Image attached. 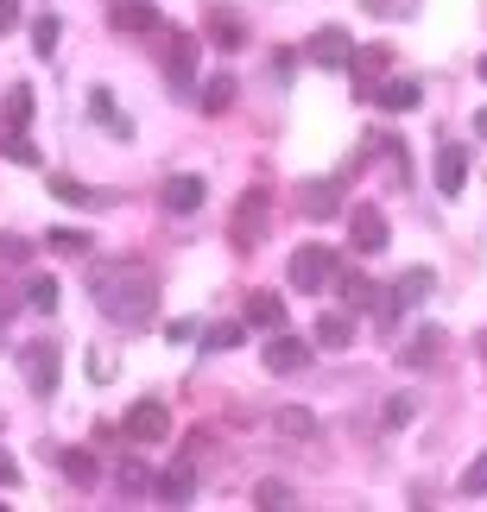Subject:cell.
Returning <instances> with one entry per match:
<instances>
[{"label":"cell","mask_w":487,"mask_h":512,"mask_svg":"<svg viewBox=\"0 0 487 512\" xmlns=\"http://www.w3.org/2000/svg\"><path fill=\"white\" fill-rule=\"evenodd\" d=\"M95 304H102V317L108 323H127V329H146L152 323V310H159V279L140 266V260H108V266H95Z\"/></svg>","instance_id":"cell-1"},{"label":"cell","mask_w":487,"mask_h":512,"mask_svg":"<svg viewBox=\"0 0 487 512\" xmlns=\"http://www.w3.org/2000/svg\"><path fill=\"white\" fill-rule=\"evenodd\" d=\"M266 228H272V196L253 184L241 203H235V215H228V234H235V247H241V253H253V247L266 241Z\"/></svg>","instance_id":"cell-2"},{"label":"cell","mask_w":487,"mask_h":512,"mask_svg":"<svg viewBox=\"0 0 487 512\" xmlns=\"http://www.w3.org/2000/svg\"><path fill=\"white\" fill-rule=\"evenodd\" d=\"M336 272H342V260L329 247H298L291 253V291H310V298H317V291L336 285Z\"/></svg>","instance_id":"cell-3"},{"label":"cell","mask_w":487,"mask_h":512,"mask_svg":"<svg viewBox=\"0 0 487 512\" xmlns=\"http://www.w3.org/2000/svg\"><path fill=\"white\" fill-rule=\"evenodd\" d=\"M304 57H310L317 70H348V64H355V38H348L342 26H323V32H310Z\"/></svg>","instance_id":"cell-4"},{"label":"cell","mask_w":487,"mask_h":512,"mask_svg":"<svg viewBox=\"0 0 487 512\" xmlns=\"http://www.w3.org/2000/svg\"><path fill=\"white\" fill-rule=\"evenodd\" d=\"M348 241H355V253H380L386 241H393L380 203H355V209H348Z\"/></svg>","instance_id":"cell-5"},{"label":"cell","mask_w":487,"mask_h":512,"mask_svg":"<svg viewBox=\"0 0 487 512\" xmlns=\"http://www.w3.org/2000/svg\"><path fill=\"white\" fill-rule=\"evenodd\" d=\"M336 209H342V177H304V184H298V215L329 222Z\"/></svg>","instance_id":"cell-6"},{"label":"cell","mask_w":487,"mask_h":512,"mask_svg":"<svg viewBox=\"0 0 487 512\" xmlns=\"http://www.w3.org/2000/svg\"><path fill=\"white\" fill-rule=\"evenodd\" d=\"M19 373H26V386L38 392V399H51L57 392V342H32L26 354H19Z\"/></svg>","instance_id":"cell-7"},{"label":"cell","mask_w":487,"mask_h":512,"mask_svg":"<svg viewBox=\"0 0 487 512\" xmlns=\"http://www.w3.org/2000/svg\"><path fill=\"white\" fill-rule=\"evenodd\" d=\"M165 76H171V89H178V95L197 89V32H178V38H171V51H165Z\"/></svg>","instance_id":"cell-8"},{"label":"cell","mask_w":487,"mask_h":512,"mask_svg":"<svg viewBox=\"0 0 487 512\" xmlns=\"http://www.w3.org/2000/svg\"><path fill=\"white\" fill-rule=\"evenodd\" d=\"M108 26L127 32V38H146V32H159L165 19H159V7H152V0H114V7H108Z\"/></svg>","instance_id":"cell-9"},{"label":"cell","mask_w":487,"mask_h":512,"mask_svg":"<svg viewBox=\"0 0 487 512\" xmlns=\"http://www.w3.org/2000/svg\"><path fill=\"white\" fill-rule=\"evenodd\" d=\"M127 437H133V443H165V437H171V411H165L159 399H140V405L127 411Z\"/></svg>","instance_id":"cell-10"},{"label":"cell","mask_w":487,"mask_h":512,"mask_svg":"<svg viewBox=\"0 0 487 512\" xmlns=\"http://www.w3.org/2000/svg\"><path fill=\"white\" fill-rule=\"evenodd\" d=\"M266 367H272V373H304V367H310V342L285 336V329H272V342H266Z\"/></svg>","instance_id":"cell-11"},{"label":"cell","mask_w":487,"mask_h":512,"mask_svg":"<svg viewBox=\"0 0 487 512\" xmlns=\"http://www.w3.org/2000/svg\"><path fill=\"white\" fill-rule=\"evenodd\" d=\"M152 500H165V506H190V500H197V468H190V462L165 468V475L152 481Z\"/></svg>","instance_id":"cell-12"},{"label":"cell","mask_w":487,"mask_h":512,"mask_svg":"<svg viewBox=\"0 0 487 512\" xmlns=\"http://www.w3.org/2000/svg\"><path fill=\"white\" fill-rule=\"evenodd\" d=\"M203 196H209V190H203V177H190V171H184V177H171V184L159 190V203H165L171 215H197V209H203Z\"/></svg>","instance_id":"cell-13"},{"label":"cell","mask_w":487,"mask_h":512,"mask_svg":"<svg viewBox=\"0 0 487 512\" xmlns=\"http://www.w3.org/2000/svg\"><path fill=\"white\" fill-rule=\"evenodd\" d=\"M374 102H380L386 114H412V108L424 102V83H412V76H393V83L374 89Z\"/></svg>","instance_id":"cell-14"},{"label":"cell","mask_w":487,"mask_h":512,"mask_svg":"<svg viewBox=\"0 0 487 512\" xmlns=\"http://www.w3.org/2000/svg\"><path fill=\"white\" fill-rule=\"evenodd\" d=\"M437 354H443V329H418V336L399 348V367L424 373V367H437Z\"/></svg>","instance_id":"cell-15"},{"label":"cell","mask_w":487,"mask_h":512,"mask_svg":"<svg viewBox=\"0 0 487 512\" xmlns=\"http://www.w3.org/2000/svg\"><path fill=\"white\" fill-rule=\"evenodd\" d=\"M462 184H469V152H462V146H443L437 152V190L443 196H462Z\"/></svg>","instance_id":"cell-16"},{"label":"cell","mask_w":487,"mask_h":512,"mask_svg":"<svg viewBox=\"0 0 487 512\" xmlns=\"http://www.w3.org/2000/svg\"><path fill=\"white\" fill-rule=\"evenodd\" d=\"M89 121H102L114 140H133V121H127L121 108H114V95H108V89H89Z\"/></svg>","instance_id":"cell-17"},{"label":"cell","mask_w":487,"mask_h":512,"mask_svg":"<svg viewBox=\"0 0 487 512\" xmlns=\"http://www.w3.org/2000/svg\"><path fill=\"white\" fill-rule=\"evenodd\" d=\"M431 291H437V272H431V266H412V272L393 285V298H399V310H418Z\"/></svg>","instance_id":"cell-18"},{"label":"cell","mask_w":487,"mask_h":512,"mask_svg":"<svg viewBox=\"0 0 487 512\" xmlns=\"http://www.w3.org/2000/svg\"><path fill=\"white\" fill-rule=\"evenodd\" d=\"M310 342L336 354V348H348V342H355V323H348L342 310H323V317H317V329H310Z\"/></svg>","instance_id":"cell-19"},{"label":"cell","mask_w":487,"mask_h":512,"mask_svg":"<svg viewBox=\"0 0 487 512\" xmlns=\"http://www.w3.org/2000/svg\"><path fill=\"white\" fill-rule=\"evenodd\" d=\"M336 285H342V304L348 310H380V298H386V291L374 279H361V272H336Z\"/></svg>","instance_id":"cell-20"},{"label":"cell","mask_w":487,"mask_h":512,"mask_svg":"<svg viewBox=\"0 0 487 512\" xmlns=\"http://www.w3.org/2000/svg\"><path fill=\"white\" fill-rule=\"evenodd\" d=\"M386 64H393V51H386V45H367V51H355V64H348V70H355V83L374 95L380 76H386Z\"/></svg>","instance_id":"cell-21"},{"label":"cell","mask_w":487,"mask_h":512,"mask_svg":"<svg viewBox=\"0 0 487 512\" xmlns=\"http://www.w3.org/2000/svg\"><path fill=\"white\" fill-rule=\"evenodd\" d=\"M272 430L291 437V443H310V437H317V418H310L304 405H279V411H272Z\"/></svg>","instance_id":"cell-22"},{"label":"cell","mask_w":487,"mask_h":512,"mask_svg":"<svg viewBox=\"0 0 487 512\" xmlns=\"http://www.w3.org/2000/svg\"><path fill=\"white\" fill-rule=\"evenodd\" d=\"M209 45H222V51H241L247 45V26H241V13H209Z\"/></svg>","instance_id":"cell-23"},{"label":"cell","mask_w":487,"mask_h":512,"mask_svg":"<svg viewBox=\"0 0 487 512\" xmlns=\"http://www.w3.org/2000/svg\"><path fill=\"white\" fill-rule=\"evenodd\" d=\"M235 95H241L235 76H209V83L197 89V108H203V114H228V108H235Z\"/></svg>","instance_id":"cell-24"},{"label":"cell","mask_w":487,"mask_h":512,"mask_svg":"<svg viewBox=\"0 0 487 512\" xmlns=\"http://www.w3.org/2000/svg\"><path fill=\"white\" fill-rule=\"evenodd\" d=\"M247 323L253 329H285V304L272 298V291H253V298H247Z\"/></svg>","instance_id":"cell-25"},{"label":"cell","mask_w":487,"mask_h":512,"mask_svg":"<svg viewBox=\"0 0 487 512\" xmlns=\"http://www.w3.org/2000/svg\"><path fill=\"white\" fill-rule=\"evenodd\" d=\"M19 298H26V304L38 310V317H51V310H57V279H51V272H32Z\"/></svg>","instance_id":"cell-26"},{"label":"cell","mask_w":487,"mask_h":512,"mask_svg":"<svg viewBox=\"0 0 487 512\" xmlns=\"http://www.w3.org/2000/svg\"><path fill=\"white\" fill-rule=\"evenodd\" d=\"M57 468H64V481H76V487H95V475H102L89 449H64V456H57Z\"/></svg>","instance_id":"cell-27"},{"label":"cell","mask_w":487,"mask_h":512,"mask_svg":"<svg viewBox=\"0 0 487 512\" xmlns=\"http://www.w3.org/2000/svg\"><path fill=\"white\" fill-rule=\"evenodd\" d=\"M0 159H13V165H38V146L26 140V133H19V127H7V133H0Z\"/></svg>","instance_id":"cell-28"},{"label":"cell","mask_w":487,"mask_h":512,"mask_svg":"<svg viewBox=\"0 0 487 512\" xmlns=\"http://www.w3.org/2000/svg\"><path fill=\"white\" fill-rule=\"evenodd\" d=\"M45 247H51V253H64V260H76V253H89L95 241H89L83 228H51V234H45Z\"/></svg>","instance_id":"cell-29"},{"label":"cell","mask_w":487,"mask_h":512,"mask_svg":"<svg viewBox=\"0 0 487 512\" xmlns=\"http://www.w3.org/2000/svg\"><path fill=\"white\" fill-rule=\"evenodd\" d=\"M247 336V323H216V329H203V354H228V348H241Z\"/></svg>","instance_id":"cell-30"},{"label":"cell","mask_w":487,"mask_h":512,"mask_svg":"<svg viewBox=\"0 0 487 512\" xmlns=\"http://www.w3.org/2000/svg\"><path fill=\"white\" fill-rule=\"evenodd\" d=\"M114 481H121V494H152V481H159V475H152L146 462H121V468H114Z\"/></svg>","instance_id":"cell-31"},{"label":"cell","mask_w":487,"mask_h":512,"mask_svg":"<svg viewBox=\"0 0 487 512\" xmlns=\"http://www.w3.org/2000/svg\"><path fill=\"white\" fill-rule=\"evenodd\" d=\"M32 108H38V102H32V89H26V83H13V89H7V127H26V121H32Z\"/></svg>","instance_id":"cell-32"},{"label":"cell","mask_w":487,"mask_h":512,"mask_svg":"<svg viewBox=\"0 0 487 512\" xmlns=\"http://www.w3.org/2000/svg\"><path fill=\"white\" fill-rule=\"evenodd\" d=\"M462 500H487V449L462 468Z\"/></svg>","instance_id":"cell-33"},{"label":"cell","mask_w":487,"mask_h":512,"mask_svg":"<svg viewBox=\"0 0 487 512\" xmlns=\"http://www.w3.org/2000/svg\"><path fill=\"white\" fill-rule=\"evenodd\" d=\"M412 418H418V399L412 392H393V399H386V430H405Z\"/></svg>","instance_id":"cell-34"},{"label":"cell","mask_w":487,"mask_h":512,"mask_svg":"<svg viewBox=\"0 0 487 512\" xmlns=\"http://www.w3.org/2000/svg\"><path fill=\"white\" fill-rule=\"evenodd\" d=\"M57 38H64V26H57L51 13H45V19H32V51H38V57H51V51H57Z\"/></svg>","instance_id":"cell-35"},{"label":"cell","mask_w":487,"mask_h":512,"mask_svg":"<svg viewBox=\"0 0 487 512\" xmlns=\"http://www.w3.org/2000/svg\"><path fill=\"white\" fill-rule=\"evenodd\" d=\"M51 196L57 203H102V196H95L89 184H76V177H51Z\"/></svg>","instance_id":"cell-36"},{"label":"cell","mask_w":487,"mask_h":512,"mask_svg":"<svg viewBox=\"0 0 487 512\" xmlns=\"http://www.w3.org/2000/svg\"><path fill=\"white\" fill-rule=\"evenodd\" d=\"M291 500H298V494H291L285 481H260V487H253V506H266V512L272 506H291Z\"/></svg>","instance_id":"cell-37"},{"label":"cell","mask_w":487,"mask_h":512,"mask_svg":"<svg viewBox=\"0 0 487 512\" xmlns=\"http://www.w3.org/2000/svg\"><path fill=\"white\" fill-rule=\"evenodd\" d=\"M361 7L374 13V19H412V13H418V0H361Z\"/></svg>","instance_id":"cell-38"},{"label":"cell","mask_w":487,"mask_h":512,"mask_svg":"<svg viewBox=\"0 0 487 512\" xmlns=\"http://www.w3.org/2000/svg\"><path fill=\"white\" fill-rule=\"evenodd\" d=\"M19 260H32V241L26 234H0V266H19Z\"/></svg>","instance_id":"cell-39"},{"label":"cell","mask_w":487,"mask_h":512,"mask_svg":"<svg viewBox=\"0 0 487 512\" xmlns=\"http://www.w3.org/2000/svg\"><path fill=\"white\" fill-rule=\"evenodd\" d=\"M165 342H171V348H178V342H197V323H190V317H178V323H165Z\"/></svg>","instance_id":"cell-40"},{"label":"cell","mask_w":487,"mask_h":512,"mask_svg":"<svg viewBox=\"0 0 487 512\" xmlns=\"http://www.w3.org/2000/svg\"><path fill=\"white\" fill-rule=\"evenodd\" d=\"M19 26V0H0V38H7Z\"/></svg>","instance_id":"cell-41"},{"label":"cell","mask_w":487,"mask_h":512,"mask_svg":"<svg viewBox=\"0 0 487 512\" xmlns=\"http://www.w3.org/2000/svg\"><path fill=\"white\" fill-rule=\"evenodd\" d=\"M0 487H19V462L7 456V449H0Z\"/></svg>","instance_id":"cell-42"},{"label":"cell","mask_w":487,"mask_h":512,"mask_svg":"<svg viewBox=\"0 0 487 512\" xmlns=\"http://www.w3.org/2000/svg\"><path fill=\"white\" fill-rule=\"evenodd\" d=\"M475 133H481V140H487V108H481V114H475Z\"/></svg>","instance_id":"cell-43"},{"label":"cell","mask_w":487,"mask_h":512,"mask_svg":"<svg viewBox=\"0 0 487 512\" xmlns=\"http://www.w3.org/2000/svg\"><path fill=\"white\" fill-rule=\"evenodd\" d=\"M481 83H487V51H481Z\"/></svg>","instance_id":"cell-44"}]
</instances>
